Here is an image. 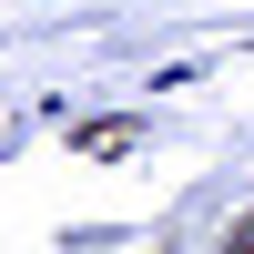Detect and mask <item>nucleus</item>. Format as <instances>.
Returning <instances> with one entry per match:
<instances>
[{
    "label": "nucleus",
    "instance_id": "nucleus-1",
    "mask_svg": "<svg viewBox=\"0 0 254 254\" xmlns=\"http://www.w3.org/2000/svg\"><path fill=\"white\" fill-rule=\"evenodd\" d=\"M244 244H254V234H244Z\"/></svg>",
    "mask_w": 254,
    "mask_h": 254
}]
</instances>
